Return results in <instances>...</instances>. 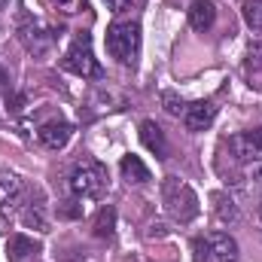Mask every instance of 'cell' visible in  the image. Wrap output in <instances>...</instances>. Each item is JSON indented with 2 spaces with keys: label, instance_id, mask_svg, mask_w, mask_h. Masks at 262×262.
<instances>
[{
  "label": "cell",
  "instance_id": "2e32d148",
  "mask_svg": "<svg viewBox=\"0 0 262 262\" xmlns=\"http://www.w3.org/2000/svg\"><path fill=\"white\" fill-rule=\"evenodd\" d=\"M21 223H25L28 229H37V232H49V223H46V216H43V207H40V204H28V207H25V213H21Z\"/></svg>",
  "mask_w": 262,
  "mask_h": 262
},
{
  "label": "cell",
  "instance_id": "4fadbf2b",
  "mask_svg": "<svg viewBox=\"0 0 262 262\" xmlns=\"http://www.w3.org/2000/svg\"><path fill=\"white\" fill-rule=\"evenodd\" d=\"M119 174H122L125 183H134V186H140V183L149 180V168H146L137 156H122V162H119Z\"/></svg>",
  "mask_w": 262,
  "mask_h": 262
},
{
  "label": "cell",
  "instance_id": "4316f807",
  "mask_svg": "<svg viewBox=\"0 0 262 262\" xmlns=\"http://www.w3.org/2000/svg\"><path fill=\"white\" fill-rule=\"evenodd\" d=\"M256 220H259V223H262V195L256 198Z\"/></svg>",
  "mask_w": 262,
  "mask_h": 262
},
{
  "label": "cell",
  "instance_id": "ac0fdd59",
  "mask_svg": "<svg viewBox=\"0 0 262 262\" xmlns=\"http://www.w3.org/2000/svg\"><path fill=\"white\" fill-rule=\"evenodd\" d=\"M162 107H165L171 116H183V113H186V101H183L177 92H162Z\"/></svg>",
  "mask_w": 262,
  "mask_h": 262
},
{
  "label": "cell",
  "instance_id": "d4e9b609",
  "mask_svg": "<svg viewBox=\"0 0 262 262\" xmlns=\"http://www.w3.org/2000/svg\"><path fill=\"white\" fill-rule=\"evenodd\" d=\"M244 137H247V143H250V149H253V152H262V128L247 131Z\"/></svg>",
  "mask_w": 262,
  "mask_h": 262
},
{
  "label": "cell",
  "instance_id": "8992f818",
  "mask_svg": "<svg viewBox=\"0 0 262 262\" xmlns=\"http://www.w3.org/2000/svg\"><path fill=\"white\" fill-rule=\"evenodd\" d=\"M18 40L25 43V49H28V52L43 55V52L52 46L55 34H49V31H46L43 25H37V21H21V28H18Z\"/></svg>",
  "mask_w": 262,
  "mask_h": 262
},
{
  "label": "cell",
  "instance_id": "3957f363",
  "mask_svg": "<svg viewBox=\"0 0 262 262\" xmlns=\"http://www.w3.org/2000/svg\"><path fill=\"white\" fill-rule=\"evenodd\" d=\"M107 52L122 61L131 64L140 52V25L137 21H116L107 28Z\"/></svg>",
  "mask_w": 262,
  "mask_h": 262
},
{
  "label": "cell",
  "instance_id": "7402d4cb",
  "mask_svg": "<svg viewBox=\"0 0 262 262\" xmlns=\"http://www.w3.org/2000/svg\"><path fill=\"white\" fill-rule=\"evenodd\" d=\"M247 70H262V43H253L247 49Z\"/></svg>",
  "mask_w": 262,
  "mask_h": 262
},
{
  "label": "cell",
  "instance_id": "cb8c5ba5",
  "mask_svg": "<svg viewBox=\"0 0 262 262\" xmlns=\"http://www.w3.org/2000/svg\"><path fill=\"white\" fill-rule=\"evenodd\" d=\"M192 250H195V259H210V244H207V238H195V241H192Z\"/></svg>",
  "mask_w": 262,
  "mask_h": 262
},
{
  "label": "cell",
  "instance_id": "44dd1931",
  "mask_svg": "<svg viewBox=\"0 0 262 262\" xmlns=\"http://www.w3.org/2000/svg\"><path fill=\"white\" fill-rule=\"evenodd\" d=\"M49 3H52V9H58L64 15H73V12H79L85 6V0H49Z\"/></svg>",
  "mask_w": 262,
  "mask_h": 262
},
{
  "label": "cell",
  "instance_id": "30bf717a",
  "mask_svg": "<svg viewBox=\"0 0 262 262\" xmlns=\"http://www.w3.org/2000/svg\"><path fill=\"white\" fill-rule=\"evenodd\" d=\"M140 140L149 152H156V159H168V140H165V131L159 128L152 119H143L140 122Z\"/></svg>",
  "mask_w": 262,
  "mask_h": 262
},
{
  "label": "cell",
  "instance_id": "6da1fadb",
  "mask_svg": "<svg viewBox=\"0 0 262 262\" xmlns=\"http://www.w3.org/2000/svg\"><path fill=\"white\" fill-rule=\"evenodd\" d=\"M162 201H165V210H168V216L174 223H192L198 216V195L192 192V186L183 183L180 177H165Z\"/></svg>",
  "mask_w": 262,
  "mask_h": 262
},
{
  "label": "cell",
  "instance_id": "7a4b0ae2",
  "mask_svg": "<svg viewBox=\"0 0 262 262\" xmlns=\"http://www.w3.org/2000/svg\"><path fill=\"white\" fill-rule=\"evenodd\" d=\"M107 189V171L104 165H98L95 159H82L76 162V168L70 171V192L76 198H98Z\"/></svg>",
  "mask_w": 262,
  "mask_h": 262
},
{
  "label": "cell",
  "instance_id": "e0dca14e",
  "mask_svg": "<svg viewBox=\"0 0 262 262\" xmlns=\"http://www.w3.org/2000/svg\"><path fill=\"white\" fill-rule=\"evenodd\" d=\"M241 12H244V21L253 31H262V0H244Z\"/></svg>",
  "mask_w": 262,
  "mask_h": 262
},
{
  "label": "cell",
  "instance_id": "9c48e42d",
  "mask_svg": "<svg viewBox=\"0 0 262 262\" xmlns=\"http://www.w3.org/2000/svg\"><path fill=\"white\" fill-rule=\"evenodd\" d=\"M207 244H210V259L216 262H238V241L226 232H213L207 235Z\"/></svg>",
  "mask_w": 262,
  "mask_h": 262
},
{
  "label": "cell",
  "instance_id": "8fae6325",
  "mask_svg": "<svg viewBox=\"0 0 262 262\" xmlns=\"http://www.w3.org/2000/svg\"><path fill=\"white\" fill-rule=\"evenodd\" d=\"M213 21H216V6L210 0H195L189 6V25H192V31L204 34V31L213 28Z\"/></svg>",
  "mask_w": 262,
  "mask_h": 262
},
{
  "label": "cell",
  "instance_id": "ba28073f",
  "mask_svg": "<svg viewBox=\"0 0 262 262\" xmlns=\"http://www.w3.org/2000/svg\"><path fill=\"white\" fill-rule=\"evenodd\" d=\"M216 119V107L213 101H195V104H186V113H183V122L189 131H204L213 125Z\"/></svg>",
  "mask_w": 262,
  "mask_h": 262
},
{
  "label": "cell",
  "instance_id": "ffe728a7",
  "mask_svg": "<svg viewBox=\"0 0 262 262\" xmlns=\"http://www.w3.org/2000/svg\"><path fill=\"white\" fill-rule=\"evenodd\" d=\"M229 146H232L235 159H250V156H256V152L250 149V143H247V137H244V134H235V137L229 140Z\"/></svg>",
  "mask_w": 262,
  "mask_h": 262
},
{
  "label": "cell",
  "instance_id": "d6986e66",
  "mask_svg": "<svg viewBox=\"0 0 262 262\" xmlns=\"http://www.w3.org/2000/svg\"><path fill=\"white\" fill-rule=\"evenodd\" d=\"M244 180L250 183V189L256 186V189H259V195H262V162H259V159H253V162L244 168Z\"/></svg>",
  "mask_w": 262,
  "mask_h": 262
},
{
  "label": "cell",
  "instance_id": "5b68a950",
  "mask_svg": "<svg viewBox=\"0 0 262 262\" xmlns=\"http://www.w3.org/2000/svg\"><path fill=\"white\" fill-rule=\"evenodd\" d=\"M21 201H25V183H21V177H15L9 171H0V213L3 216L15 213L21 207Z\"/></svg>",
  "mask_w": 262,
  "mask_h": 262
},
{
  "label": "cell",
  "instance_id": "7c38bea8",
  "mask_svg": "<svg viewBox=\"0 0 262 262\" xmlns=\"http://www.w3.org/2000/svg\"><path fill=\"white\" fill-rule=\"evenodd\" d=\"M40 250V244L34 241V238H28V235H12V238H6V259L9 262H25L28 256H34Z\"/></svg>",
  "mask_w": 262,
  "mask_h": 262
},
{
  "label": "cell",
  "instance_id": "603a6c76",
  "mask_svg": "<svg viewBox=\"0 0 262 262\" xmlns=\"http://www.w3.org/2000/svg\"><path fill=\"white\" fill-rule=\"evenodd\" d=\"M58 213H61V216H67V220L82 216V204H79V201H64V204L58 207Z\"/></svg>",
  "mask_w": 262,
  "mask_h": 262
},
{
  "label": "cell",
  "instance_id": "277c9868",
  "mask_svg": "<svg viewBox=\"0 0 262 262\" xmlns=\"http://www.w3.org/2000/svg\"><path fill=\"white\" fill-rule=\"evenodd\" d=\"M61 67L70 70V73H76V76H82V79H98L104 70L98 64V58H95V52H92V40H89V34H79L73 43H70V49L64 52V58H61Z\"/></svg>",
  "mask_w": 262,
  "mask_h": 262
},
{
  "label": "cell",
  "instance_id": "83f0119b",
  "mask_svg": "<svg viewBox=\"0 0 262 262\" xmlns=\"http://www.w3.org/2000/svg\"><path fill=\"white\" fill-rule=\"evenodd\" d=\"M6 3H9V0H0V9H3V6H6Z\"/></svg>",
  "mask_w": 262,
  "mask_h": 262
},
{
  "label": "cell",
  "instance_id": "5bb4252c",
  "mask_svg": "<svg viewBox=\"0 0 262 262\" xmlns=\"http://www.w3.org/2000/svg\"><path fill=\"white\" fill-rule=\"evenodd\" d=\"M213 213L220 223H238V216H241L235 198L226 195V192H213Z\"/></svg>",
  "mask_w": 262,
  "mask_h": 262
},
{
  "label": "cell",
  "instance_id": "484cf974",
  "mask_svg": "<svg viewBox=\"0 0 262 262\" xmlns=\"http://www.w3.org/2000/svg\"><path fill=\"white\" fill-rule=\"evenodd\" d=\"M107 6H110L113 12H128V9H131V0H107Z\"/></svg>",
  "mask_w": 262,
  "mask_h": 262
},
{
  "label": "cell",
  "instance_id": "9a60e30c",
  "mask_svg": "<svg viewBox=\"0 0 262 262\" xmlns=\"http://www.w3.org/2000/svg\"><path fill=\"white\" fill-rule=\"evenodd\" d=\"M92 229H95V238H110L113 229H116V210L113 207H101Z\"/></svg>",
  "mask_w": 262,
  "mask_h": 262
},
{
  "label": "cell",
  "instance_id": "52a82bcc",
  "mask_svg": "<svg viewBox=\"0 0 262 262\" xmlns=\"http://www.w3.org/2000/svg\"><path fill=\"white\" fill-rule=\"evenodd\" d=\"M70 137H73V125H70V122H61V119L46 122V125H40V131H37V140H40L46 149H52V152L64 149L67 143H70Z\"/></svg>",
  "mask_w": 262,
  "mask_h": 262
}]
</instances>
